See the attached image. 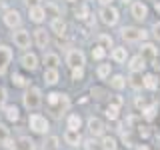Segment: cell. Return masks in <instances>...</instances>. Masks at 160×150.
Segmentation results:
<instances>
[{"instance_id":"d590c367","label":"cell","mask_w":160,"mask_h":150,"mask_svg":"<svg viewBox=\"0 0 160 150\" xmlns=\"http://www.w3.org/2000/svg\"><path fill=\"white\" fill-rule=\"evenodd\" d=\"M70 70H72L70 76H72L74 82H80V80L84 78V66H76V68H70Z\"/></svg>"},{"instance_id":"4dcf8cb0","label":"cell","mask_w":160,"mask_h":150,"mask_svg":"<svg viewBox=\"0 0 160 150\" xmlns=\"http://www.w3.org/2000/svg\"><path fill=\"white\" fill-rule=\"evenodd\" d=\"M110 70H112V66L110 64H98V68H96V76L100 80H106L110 76Z\"/></svg>"},{"instance_id":"7402d4cb","label":"cell","mask_w":160,"mask_h":150,"mask_svg":"<svg viewBox=\"0 0 160 150\" xmlns=\"http://www.w3.org/2000/svg\"><path fill=\"white\" fill-rule=\"evenodd\" d=\"M140 56H142L144 60H154V58L158 56V48L154 46V44L146 42V44H142V50H140Z\"/></svg>"},{"instance_id":"30bf717a","label":"cell","mask_w":160,"mask_h":150,"mask_svg":"<svg viewBox=\"0 0 160 150\" xmlns=\"http://www.w3.org/2000/svg\"><path fill=\"white\" fill-rule=\"evenodd\" d=\"M32 42L36 44L40 50H46L48 44H50V30H46L44 26H38L32 32Z\"/></svg>"},{"instance_id":"e575fe53","label":"cell","mask_w":160,"mask_h":150,"mask_svg":"<svg viewBox=\"0 0 160 150\" xmlns=\"http://www.w3.org/2000/svg\"><path fill=\"white\" fill-rule=\"evenodd\" d=\"M130 86L132 88H142V76H140V72H132V76H130Z\"/></svg>"},{"instance_id":"8fae6325","label":"cell","mask_w":160,"mask_h":150,"mask_svg":"<svg viewBox=\"0 0 160 150\" xmlns=\"http://www.w3.org/2000/svg\"><path fill=\"white\" fill-rule=\"evenodd\" d=\"M122 38L126 42H140V40L146 38V32L142 28H134V26H126L122 28Z\"/></svg>"},{"instance_id":"836d02e7","label":"cell","mask_w":160,"mask_h":150,"mask_svg":"<svg viewBox=\"0 0 160 150\" xmlns=\"http://www.w3.org/2000/svg\"><path fill=\"white\" fill-rule=\"evenodd\" d=\"M10 138V128H8V124H4V122H0V146H2L4 142Z\"/></svg>"},{"instance_id":"60d3db41","label":"cell","mask_w":160,"mask_h":150,"mask_svg":"<svg viewBox=\"0 0 160 150\" xmlns=\"http://www.w3.org/2000/svg\"><path fill=\"white\" fill-rule=\"evenodd\" d=\"M2 146H4V150H14V146H16V140H14L12 136H10V138L6 140V142L2 144Z\"/></svg>"},{"instance_id":"7bdbcfd3","label":"cell","mask_w":160,"mask_h":150,"mask_svg":"<svg viewBox=\"0 0 160 150\" xmlns=\"http://www.w3.org/2000/svg\"><path fill=\"white\" fill-rule=\"evenodd\" d=\"M22 2L30 8V6H36V4H42V0H22Z\"/></svg>"},{"instance_id":"f1b7e54d","label":"cell","mask_w":160,"mask_h":150,"mask_svg":"<svg viewBox=\"0 0 160 150\" xmlns=\"http://www.w3.org/2000/svg\"><path fill=\"white\" fill-rule=\"evenodd\" d=\"M96 42H98V46H102L104 50H106V48H112L114 40H112L110 34H98V36H96Z\"/></svg>"},{"instance_id":"f6af8a7d","label":"cell","mask_w":160,"mask_h":150,"mask_svg":"<svg viewBox=\"0 0 160 150\" xmlns=\"http://www.w3.org/2000/svg\"><path fill=\"white\" fill-rule=\"evenodd\" d=\"M154 8H156V12H160V2H156V4H154Z\"/></svg>"},{"instance_id":"52a82bcc","label":"cell","mask_w":160,"mask_h":150,"mask_svg":"<svg viewBox=\"0 0 160 150\" xmlns=\"http://www.w3.org/2000/svg\"><path fill=\"white\" fill-rule=\"evenodd\" d=\"M20 66L22 70H26V72H36L38 66H40V58L36 52H28V50H24V54L20 56Z\"/></svg>"},{"instance_id":"f35d334b","label":"cell","mask_w":160,"mask_h":150,"mask_svg":"<svg viewBox=\"0 0 160 150\" xmlns=\"http://www.w3.org/2000/svg\"><path fill=\"white\" fill-rule=\"evenodd\" d=\"M84 148H86V150H102V148H100V142H96V140H86V142H84Z\"/></svg>"},{"instance_id":"ffe728a7","label":"cell","mask_w":160,"mask_h":150,"mask_svg":"<svg viewBox=\"0 0 160 150\" xmlns=\"http://www.w3.org/2000/svg\"><path fill=\"white\" fill-rule=\"evenodd\" d=\"M42 64H44V68H58L60 66V56L56 52H46L44 50V56H42Z\"/></svg>"},{"instance_id":"7c38bea8","label":"cell","mask_w":160,"mask_h":150,"mask_svg":"<svg viewBox=\"0 0 160 150\" xmlns=\"http://www.w3.org/2000/svg\"><path fill=\"white\" fill-rule=\"evenodd\" d=\"M48 30L52 34H56V36H66V32H68V24H66V20H64L62 16H58V18H52L50 20V26H48Z\"/></svg>"},{"instance_id":"603a6c76","label":"cell","mask_w":160,"mask_h":150,"mask_svg":"<svg viewBox=\"0 0 160 150\" xmlns=\"http://www.w3.org/2000/svg\"><path fill=\"white\" fill-rule=\"evenodd\" d=\"M66 128L70 130H80L82 128V116L78 112H70L68 118H66Z\"/></svg>"},{"instance_id":"ba28073f","label":"cell","mask_w":160,"mask_h":150,"mask_svg":"<svg viewBox=\"0 0 160 150\" xmlns=\"http://www.w3.org/2000/svg\"><path fill=\"white\" fill-rule=\"evenodd\" d=\"M66 64L70 68H76V66H84L86 64V56L80 48H68L66 50Z\"/></svg>"},{"instance_id":"2e32d148","label":"cell","mask_w":160,"mask_h":150,"mask_svg":"<svg viewBox=\"0 0 160 150\" xmlns=\"http://www.w3.org/2000/svg\"><path fill=\"white\" fill-rule=\"evenodd\" d=\"M86 126H88V132L92 134V136H102V134H104V130H106L104 122H102L100 118H96V116H90Z\"/></svg>"},{"instance_id":"b9f144b4","label":"cell","mask_w":160,"mask_h":150,"mask_svg":"<svg viewBox=\"0 0 160 150\" xmlns=\"http://www.w3.org/2000/svg\"><path fill=\"white\" fill-rule=\"evenodd\" d=\"M152 34H154V38L160 42V22H154V26H152Z\"/></svg>"},{"instance_id":"f546056e","label":"cell","mask_w":160,"mask_h":150,"mask_svg":"<svg viewBox=\"0 0 160 150\" xmlns=\"http://www.w3.org/2000/svg\"><path fill=\"white\" fill-rule=\"evenodd\" d=\"M42 6H44V4H42ZM44 12H46V16H50V20L60 16V10H58V6H56L54 2H46V6H44Z\"/></svg>"},{"instance_id":"277c9868","label":"cell","mask_w":160,"mask_h":150,"mask_svg":"<svg viewBox=\"0 0 160 150\" xmlns=\"http://www.w3.org/2000/svg\"><path fill=\"white\" fill-rule=\"evenodd\" d=\"M12 42H14V46L20 48V50H28L30 48V44H32V36H30V30L26 28H16V30H12Z\"/></svg>"},{"instance_id":"ab89813d","label":"cell","mask_w":160,"mask_h":150,"mask_svg":"<svg viewBox=\"0 0 160 150\" xmlns=\"http://www.w3.org/2000/svg\"><path fill=\"white\" fill-rule=\"evenodd\" d=\"M74 14H76V18H78V20H84V18L88 16V8H86V6L82 4V6H80V8H78V10H76Z\"/></svg>"},{"instance_id":"ac0fdd59","label":"cell","mask_w":160,"mask_h":150,"mask_svg":"<svg viewBox=\"0 0 160 150\" xmlns=\"http://www.w3.org/2000/svg\"><path fill=\"white\" fill-rule=\"evenodd\" d=\"M2 114L8 122H18L20 120V108L16 104H4L2 106Z\"/></svg>"},{"instance_id":"4fadbf2b","label":"cell","mask_w":160,"mask_h":150,"mask_svg":"<svg viewBox=\"0 0 160 150\" xmlns=\"http://www.w3.org/2000/svg\"><path fill=\"white\" fill-rule=\"evenodd\" d=\"M28 18H30V22H34V24H42L44 20H46V12H44V6L42 4H36V6H30L28 8Z\"/></svg>"},{"instance_id":"74e56055","label":"cell","mask_w":160,"mask_h":150,"mask_svg":"<svg viewBox=\"0 0 160 150\" xmlns=\"http://www.w3.org/2000/svg\"><path fill=\"white\" fill-rule=\"evenodd\" d=\"M46 136H48V134H46ZM46 148L58 150V136H48V138H46Z\"/></svg>"},{"instance_id":"44dd1931","label":"cell","mask_w":160,"mask_h":150,"mask_svg":"<svg viewBox=\"0 0 160 150\" xmlns=\"http://www.w3.org/2000/svg\"><path fill=\"white\" fill-rule=\"evenodd\" d=\"M10 82H12V86H16V88H28L30 86V80L24 76V74H20V72L10 74Z\"/></svg>"},{"instance_id":"1f68e13d","label":"cell","mask_w":160,"mask_h":150,"mask_svg":"<svg viewBox=\"0 0 160 150\" xmlns=\"http://www.w3.org/2000/svg\"><path fill=\"white\" fill-rule=\"evenodd\" d=\"M104 114H106V118H110V120H118V116H120V106H116V104H108Z\"/></svg>"},{"instance_id":"e0dca14e","label":"cell","mask_w":160,"mask_h":150,"mask_svg":"<svg viewBox=\"0 0 160 150\" xmlns=\"http://www.w3.org/2000/svg\"><path fill=\"white\" fill-rule=\"evenodd\" d=\"M42 80H44V84H46V86H56V84L60 82V72H58V68H44Z\"/></svg>"},{"instance_id":"3957f363","label":"cell","mask_w":160,"mask_h":150,"mask_svg":"<svg viewBox=\"0 0 160 150\" xmlns=\"http://www.w3.org/2000/svg\"><path fill=\"white\" fill-rule=\"evenodd\" d=\"M28 128L32 134H38V136H46V134L50 132V122L48 118L44 116V114L40 112H32L28 116Z\"/></svg>"},{"instance_id":"ee69618b","label":"cell","mask_w":160,"mask_h":150,"mask_svg":"<svg viewBox=\"0 0 160 150\" xmlns=\"http://www.w3.org/2000/svg\"><path fill=\"white\" fill-rule=\"evenodd\" d=\"M98 2L102 4V6H112V2H114V0H98Z\"/></svg>"},{"instance_id":"d6986e66","label":"cell","mask_w":160,"mask_h":150,"mask_svg":"<svg viewBox=\"0 0 160 150\" xmlns=\"http://www.w3.org/2000/svg\"><path fill=\"white\" fill-rule=\"evenodd\" d=\"M14 150H36V142H34V138L22 134V136L16 138V146H14Z\"/></svg>"},{"instance_id":"9c48e42d","label":"cell","mask_w":160,"mask_h":150,"mask_svg":"<svg viewBox=\"0 0 160 150\" xmlns=\"http://www.w3.org/2000/svg\"><path fill=\"white\" fill-rule=\"evenodd\" d=\"M98 16H100V20H102V24H106V26H114V24H118L120 14H118V10L114 6H102L100 12H98Z\"/></svg>"},{"instance_id":"6da1fadb","label":"cell","mask_w":160,"mask_h":150,"mask_svg":"<svg viewBox=\"0 0 160 150\" xmlns=\"http://www.w3.org/2000/svg\"><path fill=\"white\" fill-rule=\"evenodd\" d=\"M70 96L64 92H56V90H52V92L46 94V108L48 112L52 114L54 118H62L64 114L70 110Z\"/></svg>"},{"instance_id":"8d00e7d4","label":"cell","mask_w":160,"mask_h":150,"mask_svg":"<svg viewBox=\"0 0 160 150\" xmlns=\"http://www.w3.org/2000/svg\"><path fill=\"white\" fill-rule=\"evenodd\" d=\"M90 54H92V58H94V60H102L104 56H106V50H104L102 46H98V44H96V46L92 48V52H90Z\"/></svg>"},{"instance_id":"9a60e30c","label":"cell","mask_w":160,"mask_h":150,"mask_svg":"<svg viewBox=\"0 0 160 150\" xmlns=\"http://www.w3.org/2000/svg\"><path fill=\"white\" fill-rule=\"evenodd\" d=\"M62 138H64V142H66L68 146H72V148H76V146L82 144L80 130H70V128H66V130H64V134H62Z\"/></svg>"},{"instance_id":"cb8c5ba5","label":"cell","mask_w":160,"mask_h":150,"mask_svg":"<svg viewBox=\"0 0 160 150\" xmlns=\"http://www.w3.org/2000/svg\"><path fill=\"white\" fill-rule=\"evenodd\" d=\"M128 68H130V72H142V70L146 68V60L140 56V54H138V56H132V58H130Z\"/></svg>"},{"instance_id":"7dc6e473","label":"cell","mask_w":160,"mask_h":150,"mask_svg":"<svg viewBox=\"0 0 160 150\" xmlns=\"http://www.w3.org/2000/svg\"><path fill=\"white\" fill-rule=\"evenodd\" d=\"M120 2H124V4H128V2H132V0H120Z\"/></svg>"},{"instance_id":"d4e9b609","label":"cell","mask_w":160,"mask_h":150,"mask_svg":"<svg viewBox=\"0 0 160 150\" xmlns=\"http://www.w3.org/2000/svg\"><path fill=\"white\" fill-rule=\"evenodd\" d=\"M112 60L116 64H122V62H126V58H128V52H126V48L124 46H116V48H112Z\"/></svg>"},{"instance_id":"484cf974","label":"cell","mask_w":160,"mask_h":150,"mask_svg":"<svg viewBox=\"0 0 160 150\" xmlns=\"http://www.w3.org/2000/svg\"><path fill=\"white\" fill-rule=\"evenodd\" d=\"M100 148L102 150H118V140L114 136H102V140H100Z\"/></svg>"},{"instance_id":"5b68a950","label":"cell","mask_w":160,"mask_h":150,"mask_svg":"<svg viewBox=\"0 0 160 150\" xmlns=\"http://www.w3.org/2000/svg\"><path fill=\"white\" fill-rule=\"evenodd\" d=\"M2 22H4V26H6V28L16 30V28L22 26V14H20L16 8H6L2 12Z\"/></svg>"},{"instance_id":"5bb4252c","label":"cell","mask_w":160,"mask_h":150,"mask_svg":"<svg viewBox=\"0 0 160 150\" xmlns=\"http://www.w3.org/2000/svg\"><path fill=\"white\" fill-rule=\"evenodd\" d=\"M130 14H132L134 20L142 22V20L148 18V6L144 2H132V6H130Z\"/></svg>"},{"instance_id":"c3c4849f","label":"cell","mask_w":160,"mask_h":150,"mask_svg":"<svg viewBox=\"0 0 160 150\" xmlns=\"http://www.w3.org/2000/svg\"><path fill=\"white\" fill-rule=\"evenodd\" d=\"M68 2H76V0H68Z\"/></svg>"},{"instance_id":"bcb514c9","label":"cell","mask_w":160,"mask_h":150,"mask_svg":"<svg viewBox=\"0 0 160 150\" xmlns=\"http://www.w3.org/2000/svg\"><path fill=\"white\" fill-rule=\"evenodd\" d=\"M138 150H150V148H148V146H140Z\"/></svg>"},{"instance_id":"8992f818","label":"cell","mask_w":160,"mask_h":150,"mask_svg":"<svg viewBox=\"0 0 160 150\" xmlns=\"http://www.w3.org/2000/svg\"><path fill=\"white\" fill-rule=\"evenodd\" d=\"M14 60V50L8 44H0V76H6L8 68Z\"/></svg>"},{"instance_id":"d6a6232c","label":"cell","mask_w":160,"mask_h":150,"mask_svg":"<svg viewBox=\"0 0 160 150\" xmlns=\"http://www.w3.org/2000/svg\"><path fill=\"white\" fill-rule=\"evenodd\" d=\"M156 110H158L156 104H150V106L142 108V116L146 118V120H154V116H156Z\"/></svg>"},{"instance_id":"7a4b0ae2","label":"cell","mask_w":160,"mask_h":150,"mask_svg":"<svg viewBox=\"0 0 160 150\" xmlns=\"http://www.w3.org/2000/svg\"><path fill=\"white\" fill-rule=\"evenodd\" d=\"M44 102V96H42V90L38 86H32L30 84L28 88H24V94H22V106L28 110V112H36V110L42 106Z\"/></svg>"},{"instance_id":"4316f807","label":"cell","mask_w":160,"mask_h":150,"mask_svg":"<svg viewBox=\"0 0 160 150\" xmlns=\"http://www.w3.org/2000/svg\"><path fill=\"white\" fill-rule=\"evenodd\" d=\"M108 78H110V88H114V90H122L126 86V78L122 74H114V76H108Z\"/></svg>"},{"instance_id":"83f0119b","label":"cell","mask_w":160,"mask_h":150,"mask_svg":"<svg viewBox=\"0 0 160 150\" xmlns=\"http://www.w3.org/2000/svg\"><path fill=\"white\" fill-rule=\"evenodd\" d=\"M158 76H154V74H146V76L142 78V86L148 88V90H156L158 88Z\"/></svg>"}]
</instances>
